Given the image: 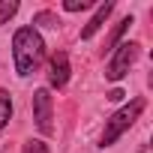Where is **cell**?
I'll list each match as a JSON object with an SVG mask.
<instances>
[{"label":"cell","mask_w":153,"mask_h":153,"mask_svg":"<svg viewBox=\"0 0 153 153\" xmlns=\"http://www.w3.org/2000/svg\"><path fill=\"white\" fill-rule=\"evenodd\" d=\"M114 12V3H99L96 6V12H93V18L84 24V30H81V39H93L99 30H102V24L108 21V15Z\"/></svg>","instance_id":"cell-6"},{"label":"cell","mask_w":153,"mask_h":153,"mask_svg":"<svg viewBox=\"0 0 153 153\" xmlns=\"http://www.w3.org/2000/svg\"><path fill=\"white\" fill-rule=\"evenodd\" d=\"M12 57H15V72L21 78L33 75L42 60H45V39L36 33V27H18L12 36Z\"/></svg>","instance_id":"cell-1"},{"label":"cell","mask_w":153,"mask_h":153,"mask_svg":"<svg viewBox=\"0 0 153 153\" xmlns=\"http://www.w3.org/2000/svg\"><path fill=\"white\" fill-rule=\"evenodd\" d=\"M18 12V0H0V24H6Z\"/></svg>","instance_id":"cell-9"},{"label":"cell","mask_w":153,"mask_h":153,"mask_svg":"<svg viewBox=\"0 0 153 153\" xmlns=\"http://www.w3.org/2000/svg\"><path fill=\"white\" fill-rule=\"evenodd\" d=\"M129 27H132V15H129V18H123V21H120V24L114 27V33L108 36V42H105V48H108V51H114V48H117V42H120V36H123V33H126Z\"/></svg>","instance_id":"cell-8"},{"label":"cell","mask_w":153,"mask_h":153,"mask_svg":"<svg viewBox=\"0 0 153 153\" xmlns=\"http://www.w3.org/2000/svg\"><path fill=\"white\" fill-rule=\"evenodd\" d=\"M141 54V45L138 42H120L114 51H111V60L105 66V78L108 81H123L126 78V72L132 69V63L138 60Z\"/></svg>","instance_id":"cell-3"},{"label":"cell","mask_w":153,"mask_h":153,"mask_svg":"<svg viewBox=\"0 0 153 153\" xmlns=\"http://www.w3.org/2000/svg\"><path fill=\"white\" fill-rule=\"evenodd\" d=\"M48 84L57 87V90L69 84V57L63 51L51 54V60H48Z\"/></svg>","instance_id":"cell-5"},{"label":"cell","mask_w":153,"mask_h":153,"mask_svg":"<svg viewBox=\"0 0 153 153\" xmlns=\"http://www.w3.org/2000/svg\"><path fill=\"white\" fill-rule=\"evenodd\" d=\"M33 120L39 126L42 135H51L54 132V99H51V90L48 87H39L33 93Z\"/></svg>","instance_id":"cell-4"},{"label":"cell","mask_w":153,"mask_h":153,"mask_svg":"<svg viewBox=\"0 0 153 153\" xmlns=\"http://www.w3.org/2000/svg\"><path fill=\"white\" fill-rule=\"evenodd\" d=\"M144 108H147V99H144V96H135L129 105H123L120 111H114V114L105 120V129H102V147H111V144H114V141H117V138L141 117Z\"/></svg>","instance_id":"cell-2"},{"label":"cell","mask_w":153,"mask_h":153,"mask_svg":"<svg viewBox=\"0 0 153 153\" xmlns=\"http://www.w3.org/2000/svg\"><path fill=\"white\" fill-rule=\"evenodd\" d=\"M90 6H93L90 0H66V3H63L66 12H81V9H90Z\"/></svg>","instance_id":"cell-11"},{"label":"cell","mask_w":153,"mask_h":153,"mask_svg":"<svg viewBox=\"0 0 153 153\" xmlns=\"http://www.w3.org/2000/svg\"><path fill=\"white\" fill-rule=\"evenodd\" d=\"M21 153H48V144L45 141H36V138H30L27 144H24V150Z\"/></svg>","instance_id":"cell-12"},{"label":"cell","mask_w":153,"mask_h":153,"mask_svg":"<svg viewBox=\"0 0 153 153\" xmlns=\"http://www.w3.org/2000/svg\"><path fill=\"white\" fill-rule=\"evenodd\" d=\"M123 96H126V93H123V90H120V87H114V90H111V93H108V99H111V102H120V99H123Z\"/></svg>","instance_id":"cell-13"},{"label":"cell","mask_w":153,"mask_h":153,"mask_svg":"<svg viewBox=\"0 0 153 153\" xmlns=\"http://www.w3.org/2000/svg\"><path fill=\"white\" fill-rule=\"evenodd\" d=\"M33 24H39V27H57L60 18H57L54 12H36V15H33Z\"/></svg>","instance_id":"cell-10"},{"label":"cell","mask_w":153,"mask_h":153,"mask_svg":"<svg viewBox=\"0 0 153 153\" xmlns=\"http://www.w3.org/2000/svg\"><path fill=\"white\" fill-rule=\"evenodd\" d=\"M12 120V96L6 90H0V132H3Z\"/></svg>","instance_id":"cell-7"}]
</instances>
